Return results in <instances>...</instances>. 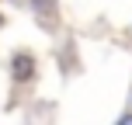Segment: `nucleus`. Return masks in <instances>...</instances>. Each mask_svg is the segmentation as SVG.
<instances>
[{
    "label": "nucleus",
    "instance_id": "1",
    "mask_svg": "<svg viewBox=\"0 0 132 125\" xmlns=\"http://www.w3.org/2000/svg\"><path fill=\"white\" fill-rule=\"evenodd\" d=\"M11 70H14V80H31V73H35L31 52H18V56L11 59Z\"/></svg>",
    "mask_w": 132,
    "mask_h": 125
},
{
    "label": "nucleus",
    "instance_id": "2",
    "mask_svg": "<svg viewBox=\"0 0 132 125\" xmlns=\"http://www.w3.org/2000/svg\"><path fill=\"white\" fill-rule=\"evenodd\" d=\"M118 125H132V115H122V118H118Z\"/></svg>",
    "mask_w": 132,
    "mask_h": 125
}]
</instances>
